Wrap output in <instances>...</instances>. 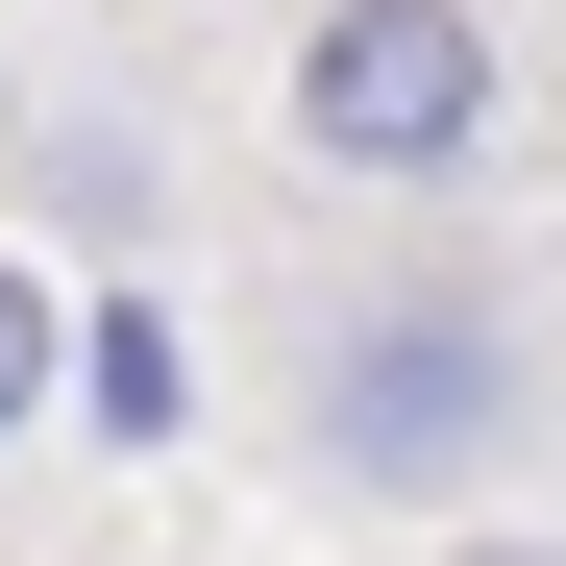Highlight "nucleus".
<instances>
[{"mask_svg": "<svg viewBox=\"0 0 566 566\" xmlns=\"http://www.w3.org/2000/svg\"><path fill=\"white\" fill-rule=\"evenodd\" d=\"M271 124H296V172H345V198H443V172H493L517 50H493V0H321L296 74H271Z\"/></svg>", "mask_w": 566, "mask_h": 566, "instance_id": "nucleus-2", "label": "nucleus"}, {"mask_svg": "<svg viewBox=\"0 0 566 566\" xmlns=\"http://www.w3.org/2000/svg\"><path fill=\"white\" fill-rule=\"evenodd\" d=\"M50 395H74V271H50V247H0V443H25Z\"/></svg>", "mask_w": 566, "mask_h": 566, "instance_id": "nucleus-3", "label": "nucleus"}, {"mask_svg": "<svg viewBox=\"0 0 566 566\" xmlns=\"http://www.w3.org/2000/svg\"><path fill=\"white\" fill-rule=\"evenodd\" d=\"M419 566H566L542 517H419Z\"/></svg>", "mask_w": 566, "mask_h": 566, "instance_id": "nucleus-4", "label": "nucleus"}, {"mask_svg": "<svg viewBox=\"0 0 566 566\" xmlns=\"http://www.w3.org/2000/svg\"><path fill=\"white\" fill-rule=\"evenodd\" d=\"M517 443H542V321L493 271H369L296 345V493L345 517H493Z\"/></svg>", "mask_w": 566, "mask_h": 566, "instance_id": "nucleus-1", "label": "nucleus"}]
</instances>
